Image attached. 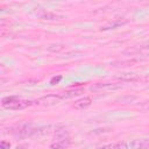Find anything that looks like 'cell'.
I'll use <instances>...</instances> for the list:
<instances>
[{
	"mask_svg": "<svg viewBox=\"0 0 149 149\" xmlns=\"http://www.w3.org/2000/svg\"><path fill=\"white\" fill-rule=\"evenodd\" d=\"M62 98L58 97V95H47V97H43L38 100L40 104H43V105H54V104H57Z\"/></svg>",
	"mask_w": 149,
	"mask_h": 149,
	"instance_id": "obj_5",
	"label": "cell"
},
{
	"mask_svg": "<svg viewBox=\"0 0 149 149\" xmlns=\"http://www.w3.org/2000/svg\"><path fill=\"white\" fill-rule=\"evenodd\" d=\"M91 104H92V100H91V98H88V97H85V98H81V99L77 100V101L74 102L73 107H74L76 109H84V108L88 107Z\"/></svg>",
	"mask_w": 149,
	"mask_h": 149,
	"instance_id": "obj_4",
	"label": "cell"
},
{
	"mask_svg": "<svg viewBox=\"0 0 149 149\" xmlns=\"http://www.w3.org/2000/svg\"><path fill=\"white\" fill-rule=\"evenodd\" d=\"M37 15L43 20H59L61 19V16H58L54 13H50V12H45V10H42L41 13H37Z\"/></svg>",
	"mask_w": 149,
	"mask_h": 149,
	"instance_id": "obj_7",
	"label": "cell"
},
{
	"mask_svg": "<svg viewBox=\"0 0 149 149\" xmlns=\"http://www.w3.org/2000/svg\"><path fill=\"white\" fill-rule=\"evenodd\" d=\"M81 91L80 90H74V91H68V92H64L61 98H71V97H74V95H78Z\"/></svg>",
	"mask_w": 149,
	"mask_h": 149,
	"instance_id": "obj_9",
	"label": "cell"
},
{
	"mask_svg": "<svg viewBox=\"0 0 149 149\" xmlns=\"http://www.w3.org/2000/svg\"><path fill=\"white\" fill-rule=\"evenodd\" d=\"M119 87V85L114 84V83H105V84H97L94 86L91 87L92 91H99V90H112V88H116Z\"/></svg>",
	"mask_w": 149,
	"mask_h": 149,
	"instance_id": "obj_6",
	"label": "cell"
},
{
	"mask_svg": "<svg viewBox=\"0 0 149 149\" xmlns=\"http://www.w3.org/2000/svg\"><path fill=\"white\" fill-rule=\"evenodd\" d=\"M62 79V76H57V77H52L51 78V80H50V84L51 85H55V84H57L59 80Z\"/></svg>",
	"mask_w": 149,
	"mask_h": 149,
	"instance_id": "obj_11",
	"label": "cell"
},
{
	"mask_svg": "<svg viewBox=\"0 0 149 149\" xmlns=\"http://www.w3.org/2000/svg\"><path fill=\"white\" fill-rule=\"evenodd\" d=\"M0 148H1V149H9V148H10V143L7 142V141H1Z\"/></svg>",
	"mask_w": 149,
	"mask_h": 149,
	"instance_id": "obj_10",
	"label": "cell"
},
{
	"mask_svg": "<svg viewBox=\"0 0 149 149\" xmlns=\"http://www.w3.org/2000/svg\"><path fill=\"white\" fill-rule=\"evenodd\" d=\"M30 104H31L30 101L22 100V99L15 98V97H7V98H3L2 101H1V105H2L3 108H6V109H14V111L26 108Z\"/></svg>",
	"mask_w": 149,
	"mask_h": 149,
	"instance_id": "obj_1",
	"label": "cell"
},
{
	"mask_svg": "<svg viewBox=\"0 0 149 149\" xmlns=\"http://www.w3.org/2000/svg\"><path fill=\"white\" fill-rule=\"evenodd\" d=\"M33 133H34V130H33L30 127L26 126V125L19 126L15 130H13V134H14L15 136H19V137H26V136H28V135H30V134H33Z\"/></svg>",
	"mask_w": 149,
	"mask_h": 149,
	"instance_id": "obj_3",
	"label": "cell"
},
{
	"mask_svg": "<svg viewBox=\"0 0 149 149\" xmlns=\"http://www.w3.org/2000/svg\"><path fill=\"white\" fill-rule=\"evenodd\" d=\"M69 144H70V137H69L68 133L65 130H59L56 134L55 142H52L50 147L52 149H64Z\"/></svg>",
	"mask_w": 149,
	"mask_h": 149,
	"instance_id": "obj_2",
	"label": "cell"
},
{
	"mask_svg": "<svg viewBox=\"0 0 149 149\" xmlns=\"http://www.w3.org/2000/svg\"><path fill=\"white\" fill-rule=\"evenodd\" d=\"M149 146V141L148 140H135L132 143V147L134 149H146Z\"/></svg>",
	"mask_w": 149,
	"mask_h": 149,
	"instance_id": "obj_8",
	"label": "cell"
}]
</instances>
